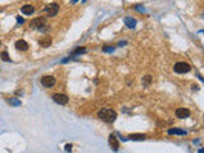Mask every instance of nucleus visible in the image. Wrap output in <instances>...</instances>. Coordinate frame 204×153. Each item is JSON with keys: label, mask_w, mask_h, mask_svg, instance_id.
<instances>
[{"label": "nucleus", "mask_w": 204, "mask_h": 153, "mask_svg": "<svg viewBox=\"0 0 204 153\" xmlns=\"http://www.w3.org/2000/svg\"><path fill=\"white\" fill-rule=\"evenodd\" d=\"M97 116L101 119V120L106 121V122H114L115 120H116L117 117V114L115 112L114 110H110V109H102L98 111Z\"/></svg>", "instance_id": "obj_1"}, {"label": "nucleus", "mask_w": 204, "mask_h": 153, "mask_svg": "<svg viewBox=\"0 0 204 153\" xmlns=\"http://www.w3.org/2000/svg\"><path fill=\"white\" fill-rule=\"evenodd\" d=\"M190 69H191V66L188 63H185V61H179L174 66V70L176 73H179V74H184V73L190 71Z\"/></svg>", "instance_id": "obj_2"}, {"label": "nucleus", "mask_w": 204, "mask_h": 153, "mask_svg": "<svg viewBox=\"0 0 204 153\" xmlns=\"http://www.w3.org/2000/svg\"><path fill=\"white\" fill-rule=\"evenodd\" d=\"M55 83H56V79H55V76H52V75H45V76H42L41 78V84L46 88L54 87L55 86Z\"/></svg>", "instance_id": "obj_3"}, {"label": "nucleus", "mask_w": 204, "mask_h": 153, "mask_svg": "<svg viewBox=\"0 0 204 153\" xmlns=\"http://www.w3.org/2000/svg\"><path fill=\"white\" fill-rule=\"evenodd\" d=\"M52 99L56 103H59V105H67V103L69 102V97L64 93H55L52 96Z\"/></svg>", "instance_id": "obj_4"}, {"label": "nucleus", "mask_w": 204, "mask_h": 153, "mask_svg": "<svg viewBox=\"0 0 204 153\" xmlns=\"http://www.w3.org/2000/svg\"><path fill=\"white\" fill-rule=\"evenodd\" d=\"M59 5H57L56 3H54V4H50V5H47L45 8V11L47 13L49 17H55V15L59 13Z\"/></svg>", "instance_id": "obj_5"}, {"label": "nucleus", "mask_w": 204, "mask_h": 153, "mask_svg": "<svg viewBox=\"0 0 204 153\" xmlns=\"http://www.w3.org/2000/svg\"><path fill=\"white\" fill-rule=\"evenodd\" d=\"M175 115H176V117H179V119H186V117L190 116V110L185 109V107H179V109L175 111Z\"/></svg>", "instance_id": "obj_6"}, {"label": "nucleus", "mask_w": 204, "mask_h": 153, "mask_svg": "<svg viewBox=\"0 0 204 153\" xmlns=\"http://www.w3.org/2000/svg\"><path fill=\"white\" fill-rule=\"evenodd\" d=\"M109 144L115 152L119 151V142H117V138L115 137L114 134H111V135L109 137Z\"/></svg>", "instance_id": "obj_7"}, {"label": "nucleus", "mask_w": 204, "mask_h": 153, "mask_svg": "<svg viewBox=\"0 0 204 153\" xmlns=\"http://www.w3.org/2000/svg\"><path fill=\"white\" fill-rule=\"evenodd\" d=\"M15 47H17V50H21V51H26V50H28V44L24 40H18L15 42Z\"/></svg>", "instance_id": "obj_8"}, {"label": "nucleus", "mask_w": 204, "mask_h": 153, "mask_svg": "<svg viewBox=\"0 0 204 153\" xmlns=\"http://www.w3.org/2000/svg\"><path fill=\"white\" fill-rule=\"evenodd\" d=\"M124 23L128 28H134L137 24V19H134L133 17H125L124 18Z\"/></svg>", "instance_id": "obj_9"}, {"label": "nucleus", "mask_w": 204, "mask_h": 153, "mask_svg": "<svg viewBox=\"0 0 204 153\" xmlns=\"http://www.w3.org/2000/svg\"><path fill=\"white\" fill-rule=\"evenodd\" d=\"M44 24H45V19L44 18H36V19H33V21L31 22V26H32L33 28H41Z\"/></svg>", "instance_id": "obj_10"}, {"label": "nucleus", "mask_w": 204, "mask_h": 153, "mask_svg": "<svg viewBox=\"0 0 204 153\" xmlns=\"http://www.w3.org/2000/svg\"><path fill=\"white\" fill-rule=\"evenodd\" d=\"M22 13L23 14H26V15H31L34 11V8L33 5H31V4H26V5H23L22 6Z\"/></svg>", "instance_id": "obj_11"}, {"label": "nucleus", "mask_w": 204, "mask_h": 153, "mask_svg": "<svg viewBox=\"0 0 204 153\" xmlns=\"http://www.w3.org/2000/svg\"><path fill=\"white\" fill-rule=\"evenodd\" d=\"M40 46L41 47H49V46H51V44H52V40H51V37H49V36H46V37H44L42 40H40Z\"/></svg>", "instance_id": "obj_12"}, {"label": "nucleus", "mask_w": 204, "mask_h": 153, "mask_svg": "<svg viewBox=\"0 0 204 153\" xmlns=\"http://www.w3.org/2000/svg\"><path fill=\"white\" fill-rule=\"evenodd\" d=\"M167 133L170 134V135H172V134H178V135H185L186 132L183 129H178V128H174V129H168Z\"/></svg>", "instance_id": "obj_13"}, {"label": "nucleus", "mask_w": 204, "mask_h": 153, "mask_svg": "<svg viewBox=\"0 0 204 153\" xmlns=\"http://www.w3.org/2000/svg\"><path fill=\"white\" fill-rule=\"evenodd\" d=\"M130 140H144L145 138H147V135L145 134H132V135L128 137Z\"/></svg>", "instance_id": "obj_14"}, {"label": "nucleus", "mask_w": 204, "mask_h": 153, "mask_svg": "<svg viewBox=\"0 0 204 153\" xmlns=\"http://www.w3.org/2000/svg\"><path fill=\"white\" fill-rule=\"evenodd\" d=\"M151 82H152V76L151 75H145L143 78V80H142V83H143L144 87H148L149 84H151Z\"/></svg>", "instance_id": "obj_15"}, {"label": "nucleus", "mask_w": 204, "mask_h": 153, "mask_svg": "<svg viewBox=\"0 0 204 153\" xmlns=\"http://www.w3.org/2000/svg\"><path fill=\"white\" fill-rule=\"evenodd\" d=\"M84 52H86V49H84V47H79V49H77L74 52L70 54V57L72 56H75V55H80V54H84Z\"/></svg>", "instance_id": "obj_16"}, {"label": "nucleus", "mask_w": 204, "mask_h": 153, "mask_svg": "<svg viewBox=\"0 0 204 153\" xmlns=\"http://www.w3.org/2000/svg\"><path fill=\"white\" fill-rule=\"evenodd\" d=\"M0 57H1V60H4V61H10V57H9V55H8L6 51H3L1 54H0Z\"/></svg>", "instance_id": "obj_17"}, {"label": "nucleus", "mask_w": 204, "mask_h": 153, "mask_svg": "<svg viewBox=\"0 0 204 153\" xmlns=\"http://www.w3.org/2000/svg\"><path fill=\"white\" fill-rule=\"evenodd\" d=\"M9 102L11 103V105H14V106H19V105H21V101H18V99H15V98H11Z\"/></svg>", "instance_id": "obj_18"}, {"label": "nucleus", "mask_w": 204, "mask_h": 153, "mask_svg": "<svg viewBox=\"0 0 204 153\" xmlns=\"http://www.w3.org/2000/svg\"><path fill=\"white\" fill-rule=\"evenodd\" d=\"M102 50H103V51H107V52H112L114 47H112V46H106V47H103Z\"/></svg>", "instance_id": "obj_19"}, {"label": "nucleus", "mask_w": 204, "mask_h": 153, "mask_svg": "<svg viewBox=\"0 0 204 153\" xmlns=\"http://www.w3.org/2000/svg\"><path fill=\"white\" fill-rule=\"evenodd\" d=\"M65 149H67V152H70L72 151V145L70 144H67V145H65Z\"/></svg>", "instance_id": "obj_20"}, {"label": "nucleus", "mask_w": 204, "mask_h": 153, "mask_svg": "<svg viewBox=\"0 0 204 153\" xmlns=\"http://www.w3.org/2000/svg\"><path fill=\"white\" fill-rule=\"evenodd\" d=\"M17 21H18V23H23V18H21V17H17Z\"/></svg>", "instance_id": "obj_21"}, {"label": "nucleus", "mask_w": 204, "mask_h": 153, "mask_svg": "<svg viewBox=\"0 0 204 153\" xmlns=\"http://www.w3.org/2000/svg\"><path fill=\"white\" fill-rule=\"evenodd\" d=\"M77 1H78V0H72V3H77Z\"/></svg>", "instance_id": "obj_22"}, {"label": "nucleus", "mask_w": 204, "mask_h": 153, "mask_svg": "<svg viewBox=\"0 0 204 153\" xmlns=\"http://www.w3.org/2000/svg\"><path fill=\"white\" fill-rule=\"evenodd\" d=\"M199 153H203V149H200V151H199Z\"/></svg>", "instance_id": "obj_23"}, {"label": "nucleus", "mask_w": 204, "mask_h": 153, "mask_svg": "<svg viewBox=\"0 0 204 153\" xmlns=\"http://www.w3.org/2000/svg\"><path fill=\"white\" fill-rule=\"evenodd\" d=\"M0 45H1V42H0Z\"/></svg>", "instance_id": "obj_24"}]
</instances>
